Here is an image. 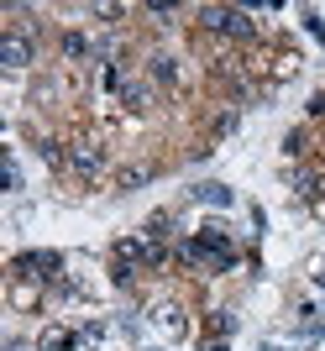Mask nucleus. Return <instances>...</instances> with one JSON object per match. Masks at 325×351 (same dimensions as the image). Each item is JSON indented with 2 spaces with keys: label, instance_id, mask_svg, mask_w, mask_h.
Returning a JSON list of instances; mask_svg holds the SVG:
<instances>
[{
  "label": "nucleus",
  "instance_id": "f257e3e1",
  "mask_svg": "<svg viewBox=\"0 0 325 351\" xmlns=\"http://www.w3.org/2000/svg\"><path fill=\"white\" fill-rule=\"evenodd\" d=\"M200 27L215 32V37H237V43H252V37H257L252 16L237 11V5H205V11H200Z\"/></svg>",
  "mask_w": 325,
  "mask_h": 351
},
{
  "label": "nucleus",
  "instance_id": "f03ea898",
  "mask_svg": "<svg viewBox=\"0 0 325 351\" xmlns=\"http://www.w3.org/2000/svg\"><path fill=\"white\" fill-rule=\"evenodd\" d=\"M58 267H63L58 252H21V257L11 263V278H21V283H53V278H58Z\"/></svg>",
  "mask_w": 325,
  "mask_h": 351
},
{
  "label": "nucleus",
  "instance_id": "7ed1b4c3",
  "mask_svg": "<svg viewBox=\"0 0 325 351\" xmlns=\"http://www.w3.org/2000/svg\"><path fill=\"white\" fill-rule=\"evenodd\" d=\"M0 63H5V69L11 73H21L32 63V32H5V37H0Z\"/></svg>",
  "mask_w": 325,
  "mask_h": 351
},
{
  "label": "nucleus",
  "instance_id": "20e7f679",
  "mask_svg": "<svg viewBox=\"0 0 325 351\" xmlns=\"http://www.w3.org/2000/svg\"><path fill=\"white\" fill-rule=\"evenodd\" d=\"M294 194H299V199H310V205L325 194V168H320V162H304V168H294Z\"/></svg>",
  "mask_w": 325,
  "mask_h": 351
},
{
  "label": "nucleus",
  "instance_id": "39448f33",
  "mask_svg": "<svg viewBox=\"0 0 325 351\" xmlns=\"http://www.w3.org/2000/svg\"><path fill=\"white\" fill-rule=\"evenodd\" d=\"M63 162H69V168H74V173H100V162H105V152H100V147H95V142H74V147H69V158H63Z\"/></svg>",
  "mask_w": 325,
  "mask_h": 351
},
{
  "label": "nucleus",
  "instance_id": "423d86ee",
  "mask_svg": "<svg viewBox=\"0 0 325 351\" xmlns=\"http://www.w3.org/2000/svg\"><path fill=\"white\" fill-rule=\"evenodd\" d=\"M152 330L168 336V341H178V336H184V309H178V304H158V309H152Z\"/></svg>",
  "mask_w": 325,
  "mask_h": 351
},
{
  "label": "nucleus",
  "instance_id": "0eeeda50",
  "mask_svg": "<svg viewBox=\"0 0 325 351\" xmlns=\"http://www.w3.org/2000/svg\"><path fill=\"white\" fill-rule=\"evenodd\" d=\"M116 95H121V105H126V110H152V89L142 84V79H132V73H126V84H121Z\"/></svg>",
  "mask_w": 325,
  "mask_h": 351
},
{
  "label": "nucleus",
  "instance_id": "6e6552de",
  "mask_svg": "<svg viewBox=\"0 0 325 351\" xmlns=\"http://www.w3.org/2000/svg\"><path fill=\"white\" fill-rule=\"evenodd\" d=\"M325 336V325H320V309H299V341L310 346V341Z\"/></svg>",
  "mask_w": 325,
  "mask_h": 351
},
{
  "label": "nucleus",
  "instance_id": "1a4fd4ad",
  "mask_svg": "<svg viewBox=\"0 0 325 351\" xmlns=\"http://www.w3.org/2000/svg\"><path fill=\"white\" fill-rule=\"evenodd\" d=\"M194 199H200V205L226 210V205H231V189H226V184H200V189H194Z\"/></svg>",
  "mask_w": 325,
  "mask_h": 351
},
{
  "label": "nucleus",
  "instance_id": "9d476101",
  "mask_svg": "<svg viewBox=\"0 0 325 351\" xmlns=\"http://www.w3.org/2000/svg\"><path fill=\"white\" fill-rule=\"evenodd\" d=\"M74 341H84V336H74V330H43V341H37V351H69Z\"/></svg>",
  "mask_w": 325,
  "mask_h": 351
},
{
  "label": "nucleus",
  "instance_id": "9b49d317",
  "mask_svg": "<svg viewBox=\"0 0 325 351\" xmlns=\"http://www.w3.org/2000/svg\"><path fill=\"white\" fill-rule=\"evenodd\" d=\"M152 79H158V84H178V58L158 53V58H152Z\"/></svg>",
  "mask_w": 325,
  "mask_h": 351
},
{
  "label": "nucleus",
  "instance_id": "f8f14e48",
  "mask_svg": "<svg viewBox=\"0 0 325 351\" xmlns=\"http://www.w3.org/2000/svg\"><path fill=\"white\" fill-rule=\"evenodd\" d=\"M210 330H215V341H226L237 330V315H231V309H215V315H210Z\"/></svg>",
  "mask_w": 325,
  "mask_h": 351
},
{
  "label": "nucleus",
  "instance_id": "ddd939ff",
  "mask_svg": "<svg viewBox=\"0 0 325 351\" xmlns=\"http://www.w3.org/2000/svg\"><path fill=\"white\" fill-rule=\"evenodd\" d=\"M63 58H89V43L79 37V32H69V37H63Z\"/></svg>",
  "mask_w": 325,
  "mask_h": 351
},
{
  "label": "nucleus",
  "instance_id": "4468645a",
  "mask_svg": "<svg viewBox=\"0 0 325 351\" xmlns=\"http://www.w3.org/2000/svg\"><path fill=\"white\" fill-rule=\"evenodd\" d=\"M5 189H21V168H16V158H5Z\"/></svg>",
  "mask_w": 325,
  "mask_h": 351
},
{
  "label": "nucleus",
  "instance_id": "2eb2a0df",
  "mask_svg": "<svg viewBox=\"0 0 325 351\" xmlns=\"http://www.w3.org/2000/svg\"><path fill=\"white\" fill-rule=\"evenodd\" d=\"M205 351H226V341H205Z\"/></svg>",
  "mask_w": 325,
  "mask_h": 351
},
{
  "label": "nucleus",
  "instance_id": "dca6fc26",
  "mask_svg": "<svg viewBox=\"0 0 325 351\" xmlns=\"http://www.w3.org/2000/svg\"><path fill=\"white\" fill-rule=\"evenodd\" d=\"M5 351H32V346H27V341H11V346H5Z\"/></svg>",
  "mask_w": 325,
  "mask_h": 351
},
{
  "label": "nucleus",
  "instance_id": "f3484780",
  "mask_svg": "<svg viewBox=\"0 0 325 351\" xmlns=\"http://www.w3.org/2000/svg\"><path fill=\"white\" fill-rule=\"evenodd\" d=\"M257 351H283V346H273V341H267V346H257Z\"/></svg>",
  "mask_w": 325,
  "mask_h": 351
}]
</instances>
